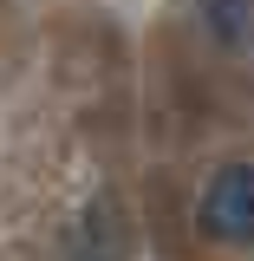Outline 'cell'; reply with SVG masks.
Here are the masks:
<instances>
[{
    "instance_id": "6da1fadb",
    "label": "cell",
    "mask_w": 254,
    "mask_h": 261,
    "mask_svg": "<svg viewBox=\"0 0 254 261\" xmlns=\"http://www.w3.org/2000/svg\"><path fill=\"white\" fill-rule=\"evenodd\" d=\"M202 235H215L228 248L254 242V163H228L215 170V183L202 190Z\"/></svg>"
}]
</instances>
